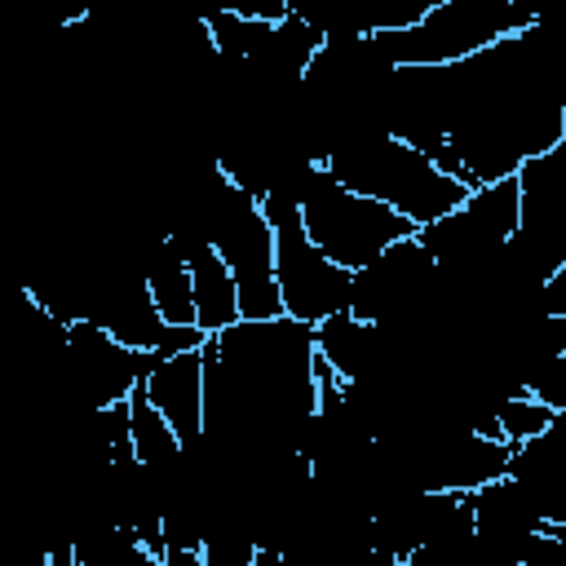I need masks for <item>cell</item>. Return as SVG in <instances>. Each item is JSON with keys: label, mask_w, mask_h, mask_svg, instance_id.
Instances as JSON below:
<instances>
[{"label": "cell", "mask_w": 566, "mask_h": 566, "mask_svg": "<svg viewBox=\"0 0 566 566\" xmlns=\"http://www.w3.org/2000/svg\"><path fill=\"white\" fill-rule=\"evenodd\" d=\"M212 252L226 261L234 279L243 323L283 318L279 287H274V234L261 212V199L230 186L226 177L212 190Z\"/></svg>", "instance_id": "5b68a950"}, {"label": "cell", "mask_w": 566, "mask_h": 566, "mask_svg": "<svg viewBox=\"0 0 566 566\" xmlns=\"http://www.w3.org/2000/svg\"><path fill=\"white\" fill-rule=\"evenodd\" d=\"M345 190L385 203L411 230H424L464 203V186L442 177L420 150L389 137L385 128H354L318 159Z\"/></svg>", "instance_id": "6da1fadb"}, {"label": "cell", "mask_w": 566, "mask_h": 566, "mask_svg": "<svg viewBox=\"0 0 566 566\" xmlns=\"http://www.w3.org/2000/svg\"><path fill=\"white\" fill-rule=\"evenodd\" d=\"M137 548L142 544L133 539V531L115 522H93L75 531V566H133Z\"/></svg>", "instance_id": "30bf717a"}, {"label": "cell", "mask_w": 566, "mask_h": 566, "mask_svg": "<svg viewBox=\"0 0 566 566\" xmlns=\"http://www.w3.org/2000/svg\"><path fill=\"white\" fill-rule=\"evenodd\" d=\"M279 190H287L296 199V217L305 239L345 274L371 265L389 243L416 234L398 212H389L376 199H363L354 190H345L323 164L301 159L287 168V177L279 181Z\"/></svg>", "instance_id": "7a4b0ae2"}, {"label": "cell", "mask_w": 566, "mask_h": 566, "mask_svg": "<svg viewBox=\"0 0 566 566\" xmlns=\"http://www.w3.org/2000/svg\"><path fill=\"white\" fill-rule=\"evenodd\" d=\"M535 22L539 13L517 0H429L420 22L363 40L385 66H455Z\"/></svg>", "instance_id": "3957f363"}, {"label": "cell", "mask_w": 566, "mask_h": 566, "mask_svg": "<svg viewBox=\"0 0 566 566\" xmlns=\"http://www.w3.org/2000/svg\"><path fill=\"white\" fill-rule=\"evenodd\" d=\"M186 270H190V292H195V327H199L203 336H217V332L243 323V318H239L234 279H230L226 261L212 252V243L199 248V252H190V256H186Z\"/></svg>", "instance_id": "ba28073f"}, {"label": "cell", "mask_w": 566, "mask_h": 566, "mask_svg": "<svg viewBox=\"0 0 566 566\" xmlns=\"http://www.w3.org/2000/svg\"><path fill=\"white\" fill-rule=\"evenodd\" d=\"M557 416H562V411L535 402L531 394H509V398H500V402L491 407V420H495V429H500V438H504L509 447H522V442L548 433Z\"/></svg>", "instance_id": "9c48e42d"}, {"label": "cell", "mask_w": 566, "mask_h": 566, "mask_svg": "<svg viewBox=\"0 0 566 566\" xmlns=\"http://www.w3.org/2000/svg\"><path fill=\"white\" fill-rule=\"evenodd\" d=\"M142 394L164 416V424L181 438V447L203 438V349L159 358L146 371Z\"/></svg>", "instance_id": "8992f818"}, {"label": "cell", "mask_w": 566, "mask_h": 566, "mask_svg": "<svg viewBox=\"0 0 566 566\" xmlns=\"http://www.w3.org/2000/svg\"><path fill=\"white\" fill-rule=\"evenodd\" d=\"M142 283H146V296L155 305V314L172 327H195V292H190V270H186V256L159 234L146 243L142 252Z\"/></svg>", "instance_id": "52a82bcc"}, {"label": "cell", "mask_w": 566, "mask_h": 566, "mask_svg": "<svg viewBox=\"0 0 566 566\" xmlns=\"http://www.w3.org/2000/svg\"><path fill=\"white\" fill-rule=\"evenodd\" d=\"M261 212L274 234V287H279L283 318L301 327H318L323 318L349 310V274L305 239L296 199L274 186L261 195Z\"/></svg>", "instance_id": "277c9868"}, {"label": "cell", "mask_w": 566, "mask_h": 566, "mask_svg": "<svg viewBox=\"0 0 566 566\" xmlns=\"http://www.w3.org/2000/svg\"><path fill=\"white\" fill-rule=\"evenodd\" d=\"M327 566H358V562H327Z\"/></svg>", "instance_id": "8fae6325"}]
</instances>
